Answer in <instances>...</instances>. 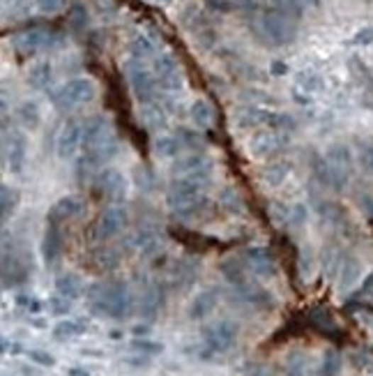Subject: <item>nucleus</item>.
Returning <instances> with one entry per match:
<instances>
[{"mask_svg":"<svg viewBox=\"0 0 373 376\" xmlns=\"http://www.w3.org/2000/svg\"><path fill=\"white\" fill-rule=\"evenodd\" d=\"M210 187V171L191 173V176H178L171 180L166 189V204L173 213H186L191 206H196L203 199L205 189Z\"/></svg>","mask_w":373,"mask_h":376,"instance_id":"1","label":"nucleus"},{"mask_svg":"<svg viewBox=\"0 0 373 376\" xmlns=\"http://www.w3.org/2000/svg\"><path fill=\"white\" fill-rule=\"evenodd\" d=\"M233 125L238 130H263V127H277V130H293L295 121L293 116L272 111V109L256 106V104H242L233 111Z\"/></svg>","mask_w":373,"mask_h":376,"instance_id":"2","label":"nucleus"},{"mask_svg":"<svg viewBox=\"0 0 373 376\" xmlns=\"http://www.w3.org/2000/svg\"><path fill=\"white\" fill-rule=\"evenodd\" d=\"M258 33L267 44L272 47H286L297 38V26L293 16H288L284 12L274 10V7H267L258 14L256 19Z\"/></svg>","mask_w":373,"mask_h":376,"instance_id":"3","label":"nucleus"},{"mask_svg":"<svg viewBox=\"0 0 373 376\" xmlns=\"http://www.w3.org/2000/svg\"><path fill=\"white\" fill-rule=\"evenodd\" d=\"M288 145H291V136L286 130H277V127H263L256 130L247 141V153L258 162L277 160Z\"/></svg>","mask_w":373,"mask_h":376,"instance_id":"4","label":"nucleus"},{"mask_svg":"<svg viewBox=\"0 0 373 376\" xmlns=\"http://www.w3.org/2000/svg\"><path fill=\"white\" fill-rule=\"evenodd\" d=\"M95 97H97V86H95V81L88 77H74L51 93L53 104L55 109H60V111L90 104Z\"/></svg>","mask_w":373,"mask_h":376,"instance_id":"5","label":"nucleus"},{"mask_svg":"<svg viewBox=\"0 0 373 376\" xmlns=\"http://www.w3.org/2000/svg\"><path fill=\"white\" fill-rule=\"evenodd\" d=\"M325 164H328L330 171V187L334 189H343L352 178V171H355V157H352V150L346 143H330V148L325 150Z\"/></svg>","mask_w":373,"mask_h":376,"instance_id":"6","label":"nucleus"},{"mask_svg":"<svg viewBox=\"0 0 373 376\" xmlns=\"http://www.w3.org/2000/svg\"><path fill=\"white\" fill-rule=\"evenodd\" d=\"M127 79H129V86H132V93L138 102L141 104L155 102L160 81H157V77H155V70L145 65V60H136V58L129 60L127 62Z\"/></svg>","mask_w":373,"mask_h":376,"instance_id":"7","label":"nucleus"},{"mask_svg":"<svg viewBox=\"0 0 373 376\" xmlns=\"http://www.w3.org/2000/svg\"><path fill=\"white\" fill-rule=\"evenodd\" d=\"M3 160L5 169L9 173H21L28 160V139L21 130H7L3 132Z\"/></svg>","mask_w":373,"mask_h":376,"instance_id":"8","label":"nucleus"},{"mask_svg":"<svg viewBox=\"0 0 373 376\" xmlns=\"http://www.w3.org/2000/svg\"><path fill=\"white\" fill-rule=\"evenodd\" d=\"M238 333H240V328H238L235 321L219 319V321H214V324H210L203 330V342L210 351L223 353L238 342Z\"/></svg>","mask_w":373,"mask_h":376,"instance_id":"9","label":"nucleus"},{"mask_svg":"<svg viewBox=\"0 0 373 376\" xmlns=\"http://www.w3.org/2000/svg\"><path fill=\"white\" fill-rule=\"evenodd\" d=\"M152 70H155L157 81H160V88L166 90V93H178L184 86V74L178 65V60H175L171 53H160V56H155Z\"/></svg>","mask_w":373,"mask_h":376,"instance_id":"10","label":"nucleus"},{"mask_svg":"<svg viewBox=\"0 0 373 376\" xmlns=\"http://www.w3.org/2000/svg\"><path fill=\"white\" fill-rule=\"evenodd\" d=\"M55 42H58V38H55L53 33L44 31V28H30V31L16 33L12 38V47L18 53H23V56H33L37 51L51 49Z\"/></svg>","mask_w":373,"mask_h":376,"instance_id":"11","label":"nucleus"},{"mask_svg":"<svg viewBox=\"0 0 373 376\" xmlns=\"http://www.w3.org/2000/svg\"><path fill=\"white\" fill-rule=\"evenodd\" d=\"M83 150V130L79 121H67L62 125V130L58 132V139H55V155L58 160L67 162L74 160Z\"/></svg>","mask_w":373,"mask_h":376,"instance_id":"12","label":"nucleus"},{"mask_svg":"<svg viewBox=\"0 0 373 376\" xmlns=\"http://www.w3.org/2000/svg\"><path fill=\"white\" fill-rule=\"evenodd\" d=\"M118 150H120V145L116 141V136H111V139H106L104 143H99V145H95V148H90V150L83 153L79 171L81 173H95V176H97V173L104 169V164L116 157Z\"/></svg>","mask_w":373,"mask_h":376,"instance_id":"13","label":"nucleus"},{"mask_svg":"<svg viewBox=\"0 0 373 376\" xmlns=\"http://www.w3.org/2000/svg\"><path fill=\"white\" fill-rule=\"evenodd\" d=\"M81 130H83V153L113 136V125H111L104 114L88 116L86 121H81Z\"/></svg>","mask_w":373,"mask_h":376,"instance_id":"14","label":"nucleus"},{"mask_svg":"<svg viewBox=\"0 0 373 376\" xmlns=\"http://www.w3.org/2000/svg\"><path fill=\"white\" fill-rule=\"evenodd\" d=\"M127 226V210L123 206H111L101 210V215L95 222V238L97 240H108L118 236Z\"/></svg>","mask_w":373,"mask_h":376,"instance_id":"15","label":"nucleus"},{"mask_svg":"<svg viewBox=\"0 0 373 376\" xmlns=\"http://www.w3.org/2000/svg\"><path fill=\"white\" fill-rule=\"evenodd\" d=\"M95 189L104 199L123 201L127 194V178L118 169H101L95 176Z\"/></svg>","mask_w":373,"mask_h":376,"instance_id":"16","label":"nucleus"},{"mask_svg":"<svg viewBox=\"0 0 373 376\" xmlns=\"http://www.w3.org/2000/svg\"><path fill=\"white\" fill-rule=\"evenodd\" d=\"M83 210H86V201L77 194H65L53 204V208L49 210V217H46V222H55L60 224L65 219H74L83 215Z\"/></svg>","mask_w":373,"mask_h":376,"instance_id":"17","label":"nucleus"},{"mask_svg":"<svg viewBox=\"0 0 373 376\" xmlns=\"http://www.w3.org/2000/svg\"><path fill=\"white\" fill-rule=\"evenodd\" d=\"M247 263L258 277H274L277 275L274 256L265 247H251V250H247Z\"/></svg>","mask_w":373,"mask_h":376,"instance_id":"18","label":"nucleus"},{"mask_svg":"<svg viewBox=\"0 0 373 376\" xmlns=\"http://www.w3.org/2000/svg\"><path fill=\"white\" fill-rule=\"evenodd\" d=\"M201 171H210V160H208V155H203V153L184 155V157L175 160L173 167H171L173 178H178V176H191V173H201Z\"/></svg>","mask_w":373,"mask_h":376,"instance_id":"19","label":"nucleus"},{"mask_svg":"<svg viewBox=\"0 0 373 376\" xmlns=\"http://www.w3.org/2000/svg\"><path fill=\"white\" fill-rule=\"evenodd\" d=\"M217 302H219V291L217 289H205L201 293H196L191 305H189V316L194 321L210 316L214 311V307H217Z\"/></svg>","mask_w":373,"mask_h":376,"instance_id":"20","label":"nucleus"},{"mask_svg":"<svg viewBox=\"0 0 373 376\" xmlns=\"http://www.w3.org/2000/svg\"><path fill=\"white\" fill-rule=\"evenodd\" d=\"M291 173V162L288 160H269L265 162V167L260 169V180L267 187H279L284 185V180Z\"/></svg>","mask_w":373,"mask_h":376,"instance_id":"21","label":"nucleus"},{"mask_svg":"<svg viewBox=\"0 0 373 376\" xmlns=\"http://www.w3.org/2000/svg\"><path fill=\"white\" fill-rule=\"evenodd\" d=\"M62 252V236H60V228L55 222H49L46 226V233H44V240H42V256H44V263L51 265L55 263V259L60 256Z\"/></svg>","mask_w":373,"mask_h":376,"instance_id":"22","label":"nucleus"},{"mask_svg":"<svg viewBox=\"0 0 373 376\" xmlns=\"http://www.w3.org/2000/svg\"><path fill=\"white\" fill-rule=\"evenodd\" d=\"M182 150V141L180 136H171V134H162L152 141V153L160 160H178V155Z\"/></svg>","mask_w":373,"mask_h":376,"instance_id":"23","label":"nucleus"},{"mask_svg":"<svg viewBox=\"0 0 373 376\" xmlns=\"http://www.w3.org/2000/svg\"><path fill=\"white\" fill-rule=\"evenodd\" d=\"M138 118H141V123L147 127V130H160V127L166 125V111L162 104L157 102H145L138 109Z\"/></svg>","mask_w":373,"mask_h":376,"instance_id":"24","label":"nucleus"},{"mask_svg":"<svg viewBox=\"0 0 373 376\" xmlns=\"http://www.w3.org/2000/svg\"><path fill=\"white\" fill-rule=\"evenodd\" d=\"M51 79H53V65L49 60H37L35 65H30V70H28V84L35 90H44L51 84Z\"/></svg>","mask_w":373,"mask_h":376,"instance_id":"25","label":"nucleus"},{"mask_svg":"<svg viewBox=\"0 0 373 376\" xmlns=\"http://www.w3.org/2000/svg\"><path fill=\"white\" fill-rule=\"evenodd\" d=\"M189 118L194 127H199V130H208V127L214 123V111L208 99H196L189 106Z\"/></svg>","mask_w":373,"mask_h":376,"instance_id":"26","label":"nucleus"},{"mask_svg":"<svg viewBox=\"0 0 373 376\" xmlns=\"http://www.w3.org/2000/svg\"><path fill=\"white\" fill-rule=\"evenodd\" d=\"M55 293H58V296H62V298L77 300L81 293H83V284L79 280V275H74V272L60 275V277L55 280Z\"/></svg>","mask_w":373,"mask_h":376,"instance_id":"27","label":"nucleus"},{"mask_svg":"<svg viewBox=\"0 0 373 376\" xmlns=\"http://www.w3.org/2000/svg\"><path fill=\"white\" fill-rule=\"evenodd\" d=\"M129 53H132V58L136 60H147V58L157 56V47L145 33H136L134 38L129 40Z\"/></svg>","mask_w":373,"mask_h":376,"instance_id":"28","label":"nucleus"},{"mask_svg":"<svg viewBox=\"0 0 373 376\" xmlns=\"http://www.w3.org/2000/svg\"><path fill=\"white\" fill-rule=\"evenodd\" d=\"M16 118L23 123V127H28V130H37L40 123H42V109H40V104L35 102V99H26V102L18 104Z\"/></svg>","mask_w":373,"mask_h":376,"instance_id":"29","label":"nucleus"},{"mask_svg":"<svg viewBox=\"0 0 373 376\" xmlns=\"http://www.w3.org/2000/svg\"><path fill=\"white\" fill-rule=\"evenodd\" d=\"M138 309H141V316L143 319H155L157 314H160V309H162V291H160V287L145 289Z\"/></svg>","mask_w":373,"mask_h":376,"instance_id":"30","label":"nucleus"},{"mask_svg":"<svg viewBox=\"0 0 373 376\" xmlns=\"http://www.w3.org/2000/svg\"><path fill=\"white\" fill-rule=\"evenodd\" d=\"M221 272H223V277H226L233 287H242V284L247 282V275H245V265H242V261L240 259H226V261H221Z\"/></svg>","mask_w":373,"mask_h":376,"instance_id":"31","label":"nucleus"},{"mask_svg":"<svg viewBox=\"0 0 373 376\" xmlns=\"http://www.w3.org/2000/svg\"><path fill=\"white\" fill-rule=\"evenodd\" d=\"M360 275H362V265L360 261L355 259H348V261H343L341 265V272H339V289L341 291H348L352 284H355L360 280Z\"/></svg>","mask_w":373,"mask_h":376,"instance_id":"32","label":"nucleus"},{"mask_svg":"<svg viewBox=\"0 0 373 376\" xmlns=\"http://www.w3.org/2000/svg\"><path fill=\"white\" fill-rule=\"evenodd\" d=\"M16 206H18V189L16 187H9V185L0 187V213H3V219L12 217Z\"/></svg>","mask_w":373,"mask_h":376,"instance_id":"33","label":"nucleus"},{"mask_svg":"<svg viewBox=\"0 0 373 376\" xmlns=\"http://www.w3.org/2000/svg\"><path fill=\"white\" fill-rule=\"evenodd\" d=\"M86 333V326L81 324V321H60V324L53 326V337L55 339H67V337H77V335H83Z\"/></svg>","mask_w":373,"mask_h":376,"instance_id":"34","label":"nucleus"},{"mask_svg":"<svg viewBox=\"0 0 373 376\" xmlns=\"http://www.w3.org/2000/svg\"><path fill=\"white\" fill-rule=\"evenodd\" d=\"M341 355L334 348H328L323 353V365H321V376H339L341 374Z\"/></svg>","mask_w":373,"mask_h":376,"instance_id":"35","label":"nucleus"},{"mask_svg":"<svg viewBox=\"0 0 373 376\" xmlns=\"http://www.w3.org/2000/svg\"><path fill=\"white\" fill-rule=\"evenodd\" d=\"M297 270H300V277L304 282H309L316 272V256L311 252V247H304L300 252V261H297Z\"/></svg>","mask_w":373,"mask_h":376,"instance_id":"36","label":"nucleus"},{"mask_svg":"<svg viewBox=\"0 0 373 376\" xmlns=\"http://www.w3.org/2000/svg\"><path fill=\"white\" fill-rule=\"evenodd\" d=\"M311 324L316 326V328H321V330H334L337 328V324H334V319H332V314L325 307H318V309H313L311 311Z\"/></svg>","mask_w":373,"mask_h":376,"instance_id":"37","label":"nucleus"},{"mask_svg":"<svg viewBox=\"0 0 373 376\" xmlns=\"http://www.w3.org/2000/svg\"><path fill=\"white\" fill-rule=\"evenodd\" d=\"M155 245H157V236H155V231H138L136 236H134V247L138 252H150V250H155Z\"/></svg>","mask_w":373,"mask_h":376,"instance_id":"38","label":"nucleus"},{"mask_svg":"<svg viewBox=\"0 0 373 376\" xmlns=\"http://www.w3.org/2000/svg\"><path fill=\"white\" fill-rule=\"evenodd\" d=\"M304 367H306V360L302 353H291L286 358V372L288 376H304Z\"/></svg>","mask_w":373,"mask_h":376,"instance_id":"39","label":"nucleus"},{"mask_svg":"<svg viewBox=\"0 0 373 376\" xmlns=\"http://www.w3.org/2000/svg\"><path fill=\"white\" fill-rule=\"evenodd\" d=\"M297 86L306 90V93H313V90H318L323 86V81L318 74H313V72H302L300 79H297Z\"/></svg>","mask_w":373,"mask_h":376,"instance_id":"40","label":"nucleus"},{"mask_svg":"<svg viewBox=\"0 0 373 376\" xmlns=\"http://www.w3.org/2000/svg\"><path fill=\"white\" fill-rule=\"evenodd\" d=\"M221 204L226 206L230 213H240V210H242V199H240L238 192L230 189V187H226L221 192Z\"/></svg>","mask_w":373,"mask_h":376,"instance_id":"41","label":"nucleus"},{"mask_svg":"<svg viewBox=\"0 0 373 376\" xmlns=\"http://www.w3.org/2000/svg\"><path fill=\"white\" fill-rule=\"evenodd\" d=\"M35 7H37V10H40L42 14H46V16H53V14L62 12L65 0H35Z\"/></svg>","mask_w":373,"mask_h":376,"instance_id":"42","label":"nucleus"},{"mask_svg":"<svg viewBox=\"0 0 373 376\" xmlns=\"http://www.w3.org/2000/svg\"><path fill=\"white\" fill-rule=\"evenodd\" d=\"M352 47H369L373 44V26H362V28L350 38Z\"/></svg>","mask_w":373,"mask_h":376,"instance_id":"43","label":"nucleus"},{"mask_svg":"<svg viewBox=\"0 0 373 376\" xmlns=\"http://www.w3.org/2000/svg\"><path fill=\"white\" fill-rule=\"evenodd\" d=\"M49 309L53 311V314H58V316H65V314H69V309H72V300L69 298H62V296H55L49 300Z\"/></svg>","mask_w":373,"mask_h":376,"instance_id":"44","label":"nucleus"},{"mask_svg":"<svg viewBox=\"0 0 373 376\" xmlns=\"http://www.w3.org/2000/svg\"><path fill=\"white\" fill-rule=\"evenodd\" d=\"M360 162L369 173H373V145L360 143Z\"/></svg>","mask_w":373,"mask_h":376,"instance_id":"45","label":"nucleus"},{"mask_svg":"<svg viewBox=\"0 0 373 376\" xmlns=\"http://www.w3.org/2000/svg\"><path fill=\"white\" fill-rule=\"evenodd\" d=\"M132 346L136 348V351H143V353H162L164 346L157 344V342H147V339H134Z\"/></svg>","mask_w":373,"mask_h":376,"instance_id":"46","label":"nucleus"},{"mask_svg":"<svg viewBox=\"0 0 373 376\" xmlns=\"http://www.w3.org/2000/svg\"><path fill=\"white\" fill-rule=\"evenodd\" d=\"M28 358H30L33 363L42 365V367H53L55 365V358L49 355V353H44V351H28Z\"/></svg>","mask_w":373,"mask_h":376,"instance_id":"47","label":"nucleus"},{"mask_svg":"<svg viewBox=\"0 0 373 376\" xmlns=\"http://www.w3.org/2000/svg\"><path fill=\"white\" fill-rule=\"evenodd\" d=\"M16 305L26 307L28 311H40V309H42V305H40V302H37L35 298H26V296H18V298H16Z\"/></svg>","mask_w":373,"mask_h":376,"instance_id":"48","label":"nucleus"},{"mask_svg":"<svg viewBox=\"0 0 373 376\" xmlns=\"http://www.w3.org/2000/svg\"><path fill=\"white\" fill-rule=\"evenodd\" d=\"M297 3H300L304 10H306V7H313V10H318V7H321V0H297Z\"/></svg>","mask_w":373,"mask_h":376,"instance_id":"49","label":"nucleus"},{"mask_svg":"<svg viewBox=\"0 0 373 376\" xmlns=\"http://www.w3.org/2000/svg\"><path fill=\"white\" fill-rule=\"evenodd\" d=\"M67 376H90L86 370H81V367H72V370L67 372Z\"/></svg>","mask_w":373,"mask_h":376,"instance_id":"50","label":"nucleus"},{"mask_svg":"<svg viewBox=\"0 0 373 376\" xmlns=\"http://www.w3.org/2000/svg\"><path fill=\"white\" fill-rule=\"evenodd\" d=\"M286 65H284V62H277V65H274V74H286Z\"/></svg>","mask_w":373,"mask_h":376,"instance_id":"51","label":"nucleus"},{"mask_svg":"<svg viewBox=\"0 0 373 376\" xmlns=\"http://www.w3.org/2000/svg\"><path fill=\"white\" fill-rule=\"evenodd\" d=\"M150 3H155V5H166V3H171V0H150Z\"/></svg>","mask_w":373,"mask_h":376,"instance_id":"52","label":"nucleus"}]
</instances>
